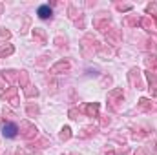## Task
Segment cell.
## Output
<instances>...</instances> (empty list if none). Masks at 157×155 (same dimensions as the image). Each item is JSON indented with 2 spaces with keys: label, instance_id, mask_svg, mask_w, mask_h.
Listing matches in <instances>:
<instances>
[{
  "label": "cell",
  "instance_id": "1",
  "mask_svg": "<svg viewBox=\"0 0 157 155\" xmlns=\"http://www.w3.org/2000/svg\"><path fill=\"white\" fill-rule=\"evenodd\" d=\"M17 131H18V128H17L13 122H7V124H4V128H2V133H4V137H7V139L17 137Z\"/></svg>",
  "mask_w": 157,
  "mask_h": 155
},
{
  "label": "cell",
  "instance_id": "2",
  "mask_svg": "<svg viewBox=\"0 0 157 155\" xmlns=\"http://www.w3.org/2000/svg\"><path fill=\"white\" fill-rule=\"evenodd\" d=\"M39 17L40 18H49V17H51V7H49V6H40L39 7Z\"/></svg>",
  "mask_w": 157,
  "mask_h": 155
}]
</instances>
